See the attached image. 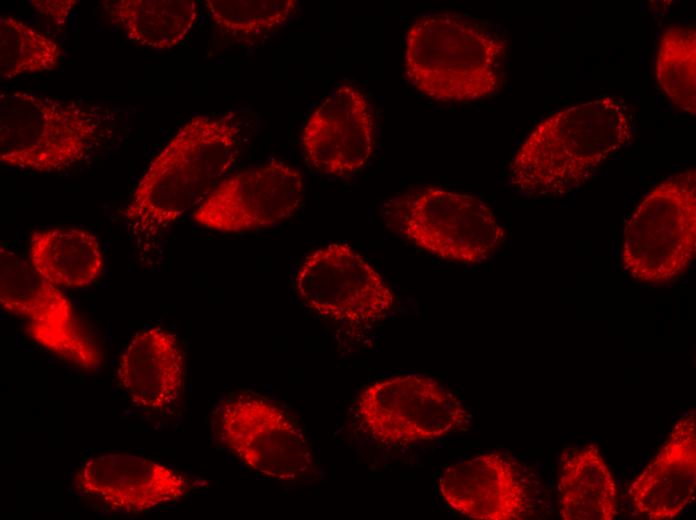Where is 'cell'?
Instances as JSON below:
<instances>
[{"label":"cell","instance_id":"1","mask_svg":"<svg viewBox=\"0 0 696 520\" xmlns=\"http://www.w3.org/2000/svg\"><path fill=\"white\" fill-rule=\"evenodd\" d=\"M242 125L235 112L195 115L150 162L124 210L142 252L180 217L196 209L234 166Z\"/></svg>","mask_w":696,"mask_h":520},{"label":"cell","instance_id":"2","mask_svg":"<svg viewBox=\"0 0 696 520\" xmlns=\"http://www.w3.org/2000/svg\"><path fill=\"white\" fill-rule=\"evenodd\" d=\"M633 131L630 107L620 98L569 106L542 120L524 140L510 164V182L532 197L571 193L630 144Z\"/></svg>","mask_w":696,"mask_h":520},{"label":"cell","instance_id":"3","mask_svg":"<svg viewBox=\"0 0 696 520\" xmlns=\"http://www.w3.org/2000/svg\"><path fill=\"white\" fill-rule=\"evenodd\" d=\"M507 44L482 23L455 13L417 17L405 38V74L425 96L440 102L478 100L502 84Z\"/></svg>","mask_w":696,"mask_h":520},{"label":"cell","instance_id":"4","mask_svg":"<svg viewBox=\"0 0 696 520\" xmlns=\"http://www.w3.org/2000/svg\"><path fill=\"white\" fill-rule=\"evenodd\" d=\"M100 134V116L78 103L22 91L0 94L2 163L64 171L88 157Z\"/></svg>","mask_w":696,"mask_h":520},{"label":"cell","instance_id":"5","mask_svg":"<svg viewBox=\"0 0 696 520\" xmlns=\"http://www.w3.org/2000/svg\"><path fill=\"white\" fill-rule=\"evenodd\" d=\"M696 253V173L681 171L655 186L623 231L621 258L632 278L665 285L681 277Z\"/></svg>","mask_w":696,"mask_h":520},{"label":"cell","instance_id":"6","mask_svg":"<svg viewBox=\"0 0 696 520\" xmlns=\"http://www.w3.org/2000/svg\"><path fill=\"white\" fill-rule=\"evenodd\" d=\"M387 223L439 258L478 264L501 246L505 232L478 197L437 187L404 193L384 206Z\"/></svg>","mask_w":696,"mask_h":520},{"label":"cell","instance_id":"7","mask_svg":"<svg viewBox=\"0 0 696 520\" xmlns=\"http://www.w3.org/2000/svg\"><path fill=\"white\" fill-rule=\"evenodd\" d=\"M302 304L347 334L384 320L395 298L383 277L352 247L331 243L308 255L294 282Z\"/></svg>","mask_w":696,"mask_h":520},{"label":"cell","instance_id":"8","mask_svg":"<svg viewBox=\"0 0 696 520\" xmlns=\"http://www.w3.org/2000/svg\"><path fill=\"white\" fill-rule=\"evenodd\" d=\"M362 430L374 441L401 446L441 439L465 428L470 415L459 398L434 379L407 374L365 387L355 404Z\"/></svg>","mask_w":696,"mask_h":520},{"label":"cell","instance_id":"9","mask_svg":"<svg viewBox=\"0 0 696 520\" xmlns=\"http://www.w3.org/2000/svg\"><path fill=\"white\" fill-rule=\"evenodd\" d=\"M214 421L222 444L260 475L294 481L313 468L311 449L300 425L260 395L240 392L225 399Z\"/></svg>","mask_w":696,"mask_h":520},{"label":"cell","instance_id":"10","mask_svg":"<svg viewBox=\"0 0 696 520\" xmlns=\"http://www.w3.org/2000/svg\"><path fill=\"white\" fill-rule=\"evenodd\" d=\"M0 303L25 320L28 335L58 358L84 370H95L102 353L59 289L39 275L29 261L1 245Z\"/></svg>","mask_w":696,"mask_h":520},{"label":"cell","instance_id":"11","mask_svg":"<svg viewBox=\"0 0 696 520\" xmlns=\"http://www.w3.org/2000/svg\"><path fill=\"white\" fill-rule=\"evenodd\" d=\"M302 173L272 160L224 178L194 210V220L228 233L265 228L293 216L302 205Z\"/></svg>","mask_w":696,"mask_h":520},{"label":"cell","instance_id":"12","mask_svg":"<svg viewBox=\"0 0 696 520\" xmlns=\"http://www.w3.org/2000/svg\"><path fill=\"white\" fill-rule=\"evenodd\" d=\"M301 143L308 166L319 173L344 178L361 171L376 143L368 97L352 84L338 85L308 117Z\"/></svg>","mask_w":696,"mask_h":520},{"label":"cell","instance_id":"13","mask_svg":"<svg viewBox=\"0 0 696 520\" xmlns=\"http://www.w3.org/2000/svg\"><path fill=\"white\" fill-rule=\"evenodd\" d=\"M438 492L450 509L477 520H521L535 507L531 473L514 457L498 451L446 467Z\"/></svg>","mask_w":696,"mask_h":520},{"label":"cell","instance_id":"14","mask_svg":"<svg viewBox=\"0 0 696 520\" xmlns=\"http://www.w3.org/2000/svg\"><path fill=\"white\" fill-rule=\"evenodd\" d=\"M73 485L111 510L140 514L181 499L191 483L183 474L148 458L110 453L83 463Z\"/></svg>","mask_w":696,"mask_h":520},{"label":"cell","instance_id":"15","mask_svg":"<svg viewBox=\"0 0 696 520\" xmlns=\"http://www.w3.org/2000/svg\"><path fill=\"white\" fill-rule=\"evenodd\" d=\"M696 487L695 410L683 414L654 458L627 490L634 511L649 520L680 516Z\"/></svg>","mask_w":696,"mask_h":520},{"label":"cell","instance_id":"16","mask_svg":"<svg viewBox=\"0 0 696 520\" xmlns=\"http://www.w3.org/2000/svg\"><path fill=\"white\" fill-rule=\"evenodd\" d=\"M118 383L138 407L166 412L180 399L185 358L177 337L152 327L138 332L120 356Z\"/></svg>","mask_w":696,"mask_h":520},{"label":"cell","instance_id":"17","mask_svg":"<svg viewBox=\"0 0 696 520\" xmlns=\"http://www.w3.org/2000/svg\"><path fill=\"white\" fill-rule=\"evenodd\" d=\"M558 490L564 520H612L617 514L615 480L593 443L563 452Z\"/></svg>","mask_w":696,"mask_h":520},{"label":"cell","instance_id":"18","mask_svg":"<svg viewBox=\"0 0 696 520\" xmlns=\"http://www.w3.org/2000/svg\"><path fill=\"white\" fill-rule=\"evenodd\" d=\"M29 262L57 286L80 288L92 284L103 269L98 239L78 228L35 231L29 242Z\"/></svg>","mask_w":696,"mask_h":520},{"label":"cell","instance_id":"19","mask_svg":"<svg viewBox=\"0 0 696 520\" xmlns=\"http://www.w3.org/2000/svg\"><path fill=\"white\" fill-rule=\"evenodd\" d=\"M102 5L130 41L156 50L183 42L198 17L194 0H115Z\"/></svg>","mask_w":696,"mask_h":520},{"label":"cell","instance_id":"20","mask_svg":"<svg viewBox=\"0 0 696 520\" xmlns=\"http://www.w3.org/2000/svg\"><path fill=\"white\" fill-rule=\"evenodd\" d=\"M658 84L680 110L696 112V31L684 26L667 28L660 39L655 61Z\"/></svg>","mask_w":696,"mask_h":520},{"label":"cell","instance_id":"21","mask_svg":"<svg viewBox=\"0 0 696 520\" xmlns=\"http://www.w3.org/2000/svg\"><path fill=\"white\" fill-rule=\"evenodd\" d=\"M62 55L58 44L11 16L0 17V78L54 69Z\"/></svg>","mask_w":696,"mask_h":520},{"label":"cell","instance_id":"22","mask_svg":"<svg viewBox=\"0 0 696 520\" xmlns=\"http://www.w3.org/2000/svg\"><path fill=\"white\" fill-rule=\"evenodd\" d=\"M212 21L235 37H254L272 33L296 13V0H206Z\"/></svg>","mask_w":696,"mask_h":520},{"label":"cell","instance_id":"23","mask_svg":"<svg viewBox=\"0 0 696 520\" xmlns=\"http://www.w3.org/2000/svg\"><path fill=\"white\" fill-rule=\"evenodd\" d=\"M31 8L41 17L50 21L56 26H62L66 23L67 18L73 8L77 6L76 0H31L29 1Z\"/></svg>","mask_w":696,"mask_h":520}]
</instances>
